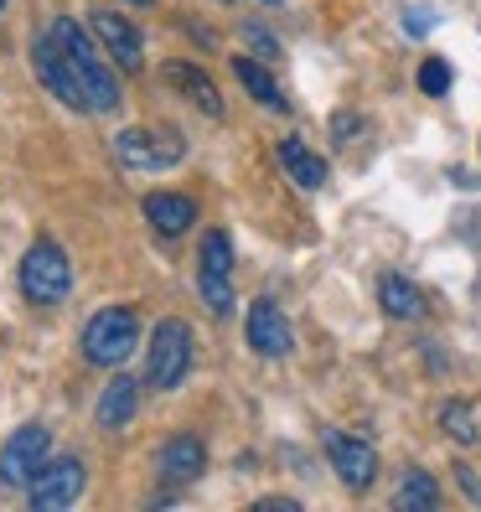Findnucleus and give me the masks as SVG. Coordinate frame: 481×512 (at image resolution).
Wrapping results in <instances>:
<instances>
[{"label":"nucleus","mask_w":481,"mask_h":512,"mask_svg":"<svg viewBox=\"0 0 481 512\" xmlns=\"http://www.w3.org/2000/svg\"><path fill=\"white\" fill-rule=\"evenodd\" d=\"M52 37H57V47H63L68 63H73V78H78V88H83V109H88V114H114V109H119V83H114V73L104 68L94 37H88L73 16H57V21H52Z\"/></svg>","instance_id":"f257e3e1"},{"label":"nucleus","mask_w":481,"mask_h":512,"mask_svg":"<svg viewBox=\"0 0 481 512\" xmlns=\"http://www.w3.org/2000/svg\"><path fill=\"white\" fill-rule=\"evenodd\" d=\"M135 337H140V316L130 306H104V311L88 316L78 347L94 368H119L135 352Z\"/></svg>","instance_id":"f03ea898"},{"label":"nucleus","mask_w":481,"mask_h":512,"mask_svg":"<svg viewBox=\"0 0 481 512\" xmlns=\"http://www.w3.org/2000/svg\"><path fill=\"white\" fill-rule=\"evenodd\" d=\"M73 290V264L68 254L52 244V238H37L32 249L21 259V295L32 300V306H57Z\"/></svg>","instance_id":"7ed1b4c3"},{"label":"nucleus","mask_w":481,"mask_h":512,"mask_svg":"<svg viewBox=\"0 0 481 512\" xmlns=\"http://www.w3.org/2000/svg\"><path fill=\"white\" fill-rule=\"evenodd\" d=\"M192 368V326L187 321H161L156 331H150V357H145V383L156 388V394H166V388H176L187 378Z\"/></svg>","instance_id":"20e7f679"},{"label":"nucleus","mask_w":481,"mask_h":512,"mask_svg":"<svg viewBox=\"0 0 481 512\" xmlns=\"http://www.w3.org/2000/svg\"><path fill=\"white\" fill-rule=\"evenodd\" d=\"M197 290L207 300L213 316H228L233 311V238L223 228H213L202 238V254H197Z\"/></svg>","instance_id":"39448f33"},{"label":"nucleus","mask_w":481,"mask_h":512,"mask_svg":"<svg viewBox=\"0 0 481 512\" xmlns=\"http://www.w3.org/2000/svg\"><path fill=\"white\" fill-rule=\"evenodd\" d=\"M83 461H73V456H57V461H47L37 476H32V487H26V497H32V507L37 512H63V507H73L78 497H83Z\"/></svg>","instance_id":"423d86ee"},{"label":"nucleus","mask_w":481,"mask_h":512,"mask_svg":"<svg viewBox=\"0 0 481 512\" xmlns=\"http://www.w3.org/2000/svg\"><path fill=\"white\" fill-rule=\"evenodd\" d=\"M47 450H52V435L42 425H21L0 450V481L6 487H32V476L47 466Z\"/></svg>","instance_id":"0eeeda50"},{"label":"nucleus","mask_w":481,"mask_h":512,"mask_svg":"<svg viewBox=\"0 0 481 512\" xmlns=\"http://www.w3.org/2000/svg\"><path fill=\"white\" fill-rule=\"evenodd\" d=\"M114 156L135 166V171H150V166H171L182 161V135L166 130V135H150V130H119L114 135Z\"/></svg>","instance_id":"6e6552de"},{"label":"nucleus","mask_w":481,"mask_h":512,"mask_svg":"<svg viewBox=\"0 0 481 512\" xmlns=\"http://www.w3.org/2000/svg\"><path fill=\"white\" fill-rule=\"evenodd\" d=\"M32 63H37V78L52 88V99H63L68 109H83V88H78V78H73V63H68V52L57 47L52 32L32 42Z\"/></svg>","instance_id":"1a4fd4ad"},{"label":"nucleus","mask_w":481,"mask_h":512,"mask_svg":"<svg viewBox=\"0 0 481 512\" xmlns=\"http://www.w3.org/2000/svg\"><path fill=\"white\" fill-rule=\"evenodd\" d=\"M326 456H332V471L347 481L352 492H368L373 487L378 456H373L368 440H357V435H326Z\"/></svg>","instance_id":"9d476101"},{"label":"nucleus","mask_w":481,"mask_h":512,"mask_svg":"<svg viewBox=\"0 0 481 512\" xmlns=\"http://www.w3.org/2000/svg\"><path fill=\"white\" fill-rule=\"evenodd\" d=\"M249 347L259 357H285L295 347V331H290V321L275 300H254L249 306Z\"/></svg>","instance_id":"9b49d317"},{"label":"nucleus","mask_w":481,"mask_h":512,"mask_svg":"<svg viewBox=\"0 0 481 512\" xmlns=\"http://www.w3.org/2000/svg\"><path fill=\"white\" fill-rule=\"evenodd\" d=\"M94 32H99L104 52L114 57V68H125V73H140V68H145V42H140V32H135L125 16L99 11V16H94Z\"/></svg>","instance_id":"f8f14e48"},{"label":"nucleus","mask_w":481,"mask_h":512,"mask_svg":"<svg viewBox=\"0 0 481 512\" xmlns=\"http://www.w3.org/2000/svg\"><path fill=\"white\" fill-rule=\"evenodd\" d=\"M145 223L156 233H166V238H176V233H187L197 223V202L182 197V192H150L145 197Z\"/></svg>","instance_id":"ddd939ff"},{"label":"nucleus","mask_w":481,"mask_h":512,"mask_svg":"<svg viewBox=\"0 0 481 512\" xmlns=\"http://www.w3.org/2000/svg\"><path fill=\"white\" fill-rule=\"evenodd\" d=\"M156 466H161L166 481H197V476L207 471V445H202L197 435H176V440L161 445Z\"/></svg>","instance_id":"4468645a"},{"label":"nucleus","mask_w":481,"mask_h":512,"mask_svg":"<svg viewBox=\"0 0 481 512\" xmlns=\"http://www.w3.org/2000/svg\"><path fill=\"white\" fill-rule=\"evenodd\" d=\"M135 404H140V383L130 373H119L104 383V394H99V430H125L130 419H135Z\"/></svg>","instance_id":"2eb2a0df"},{"label":"nucleus","mask_w":481,"mask_h":512,"mask_svg":"<svg viewBox=\"0 0 481 512\" xmlns=\"http://www.w3.org/2000/svg\"><path fill=\"white\" fill-rule=\"evenodd\" d=\"M280 166L290 171V182L295 187H306V192H316V187H326V161L316 156V150L306 145V140H280Z\"/></svg>","instance_id":"dca6fc26"},{"label":"nucleus","mask_w":481,"mask_h":512,"mask_svg":"<svg viewBox=\"0 0 481 512\" xmlns=\"http://www.w3.org/2000/svg\"><path fill=\"white\" fill-rule=\"evenodd\" d=\"M166 83H171V88H182V94H187V99H192L202 114L223 119V94L213 88V78H207V73H197L192 63H171V68H166Z\"/></svg>","instance_id":"f3484780"},{"label":"nucleus","mask_w":481,"mask_h":512,"mask_svg":"<svg viewBox=\"0 0 481 512\" xmlns=\"http://www.w3.org/2000/svg\"><path fill=\"white\" fill-rule=\"evenodd\" d=\"M233 73H238V83H244L249 88V94L264 104V109H275V114H285L290 109V99H285V88L275 83V78H269L259 63H254V57H233Z\"/></svg>","instance_id":"a211bd4d"},{"label":"nucleus","mask_w":481,"mask_h":512,"mask_svg":"<svg viewBox=\"0 0 481 512\" xmlns=\"http://www.w3.org/2000/svg\"><path fill=\"white\" fill-rule=\"evenodd\" d=\"M378 300H383V311H388V316H399V321H414L419 311H425V295H419L404 275H383Z\"/></svg>","instance_id":"6ab92c4d"},{"label":"nucleus","mask_w":481,"mask_h":512,"mask_svg":"<svg viewBox=\"0 0 481 512\" xmlns=\"http://www.w3.org/2000/svg\"><path fill=\"white\" fill-rule=\"evenodd\" d=\"M435 502H440V487H435L430 471H409V476L399 481V497H394L399 512H430Z\"/></svg>","instance_id":"aec40b11"},{"label":"nucleus","mask_w":481,"mask_h":512,"mask_svg":"<svg viewBox=\"0 0 481 512\" xmlns=\"http://www.w3.org/2000/svg\"><path fill=\"white\" fill-rule=\"evenodd\" d=\"M440 430L450 435V440H461V445H476L481 440V430H476V414H471V404H445L440 409Z\"/></svg>","instance_id":"412c9836"},{"label":"nucleus","mask_w":481,"mask_h":512,"mask_svg":"<svg viewBox=\"0 0 481 512\" xmlns=\"http://www.w3.org/2000/svg\"><path fill=\"white\" fill-rule=\"evenodd\" d=\"M419 88H425L430 99H440L450 88V63L445 57H425V68H419Z\"/></svg>","instance_id":"4be33fe9"},{"label":"nucleus","mask_w":481,"mask_h":512,"mask_svg":"<svg viewBox=\"0 0 481 512\" xmlns=\"http://www.w3.org/2000/svg\"><path fill=\"white\" fill-rule=\"evenodd\" d=\"M244 37H249V47L259 52V57H280V42L264 32V26H244Z\"/></svg>","instance_id":"5701e85b"},{"label":"nucleus","mask_w":481,"mask_h":512,"mask_svg":"<svg viewBox=\"0 0 481 512\" xmlns=\"http://www.w3.org/2000/svg\"><path fill=\"white\" fill-rule=\"evenodd\" d=\"M456 481H461V487L471 492V502H481V481H476V476H471L466 466H456Z\"/></svg>","instance_id":"b1692460"},{"label":"nucleus","mask_w":481,"mask_h":512,"mask_svg":"<svg viewBox=\"0 0 481 512\" xmlns=\"http://www.w3.org/2000/svg\"><path fill=\"white\" fill-rule=\"evenodd\" d=\"M259 512H300V507H295L290 497H264V502H259Z\"/></svg>","instance_id":"393cba45"},{"label":"nucleus","mask_w":481,"mask_h":512,"mask_svg":"<svg viewBox=\"0 0 481 512\" xmlns=\"http://www.w3.org/2000/svg\"><path fill=\"white\" fill-rule=\"evenodd\" d=\"M404 26H409V32H425V26H430V11H409Z\"/></svg>","instance_id":"a878e982"},{"label":"nucleus","mask_w":481,"mask_h":512,"mask_svg":"<svg viewBox=\"0 0 481 512\" xmlns=\"http://www.w3.org/2000/svg\"><path fill=\"white\" fill-rule=\"evenodd\" d=\"M130 6H150V0H130Z\"/></svg>","instance_id":"bb28decb"},{"label":"nucleus","mask_w":481,"mask_h":512,"mask_svg":"<svg viewBox=\"0 0 481 512\" xmlns=\"http://www.w3.org/2000/svg\"><path fill=\"white\" fill-rule=\"evenodd\" d=\"M269 6H275V0H269Z\"/></svg>","instance_id":"cd10ccee"},{"label":"nucleus","mask_w":481,"mask_h":512,"mask_svg":"<svg viewBox=\"0 0 481 512\" xmlns=\"http://www.w3.org/2000/svg\"><path fill=\"white\" fill-rule=\"evenodd\" d=\"M0 6H6V0H0Z\"/></svg>","instance_id":"c85d7f7f"}]
</instances>
